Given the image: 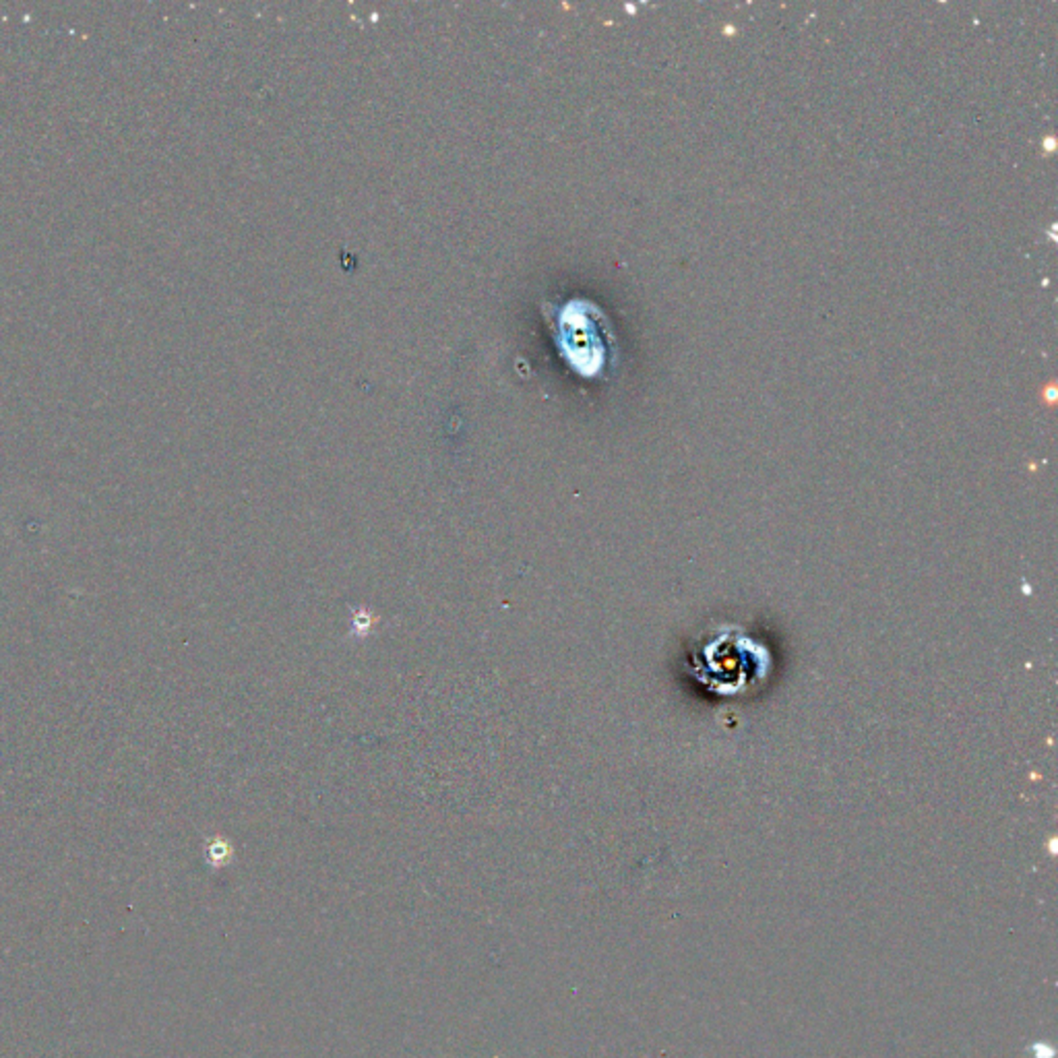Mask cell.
Listing matches in <instances>:
<instances>
[{
  "label": "cell",
  "instance_id": "6da1fadb",
  "mask_svg": "<svg viewBox=\"0 0 1058 1058\" xmlns=\"http://www.w3.org/2000/svg\"><path fill=\"white\" fill-rule=\"evenodd\" d=\"M230 854H232V850L228 848V844H222L220 842L217 845H214V848H211V862H214L215 867H220V864L228 862Z\"/></svg>",
  "mask_w": 1058,
  "mask_h": 1058
},
{
  "label": "cell",
  "instance_id": "7a4b0ae2",
  "mask_svg": "<svg viewBox=\"0 0 1058 1058\" xmlns=\"http://www.w3.org/2000/svg\"><path fill=\"white\" fill-rule=\"evenodd\" d=\"M1036 1050H1038V1058H1042V1056H1044V1044H1036ZM1048 1056H1050V1058L1054 1056V1050H1053V1048L1048 1050Z\"/></svg>",
  "mask_w": 1058,
  "mask_h": 1058
}]
</instances>
